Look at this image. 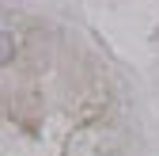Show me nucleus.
Segmentation results:
<instances>
[{"label":"nucleus","instance_id":"obj_1","mask_svg":"<svg viewBox=\"0 0 159 156\" xmlns=\"http://www.w3.org/2000/svg\"><path fill=\"white\" fill-rule=\"evenodd\" d=\"M11 57H15V42H11V34L0 27V65H8Z\"/></svg>","mask_w":159,"mask_h":156}]
</instances>
